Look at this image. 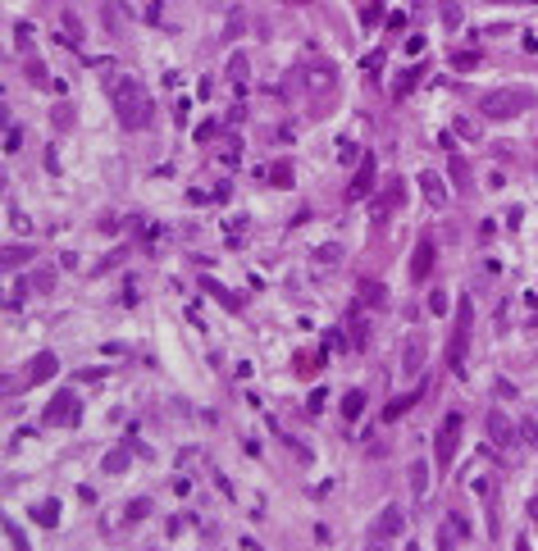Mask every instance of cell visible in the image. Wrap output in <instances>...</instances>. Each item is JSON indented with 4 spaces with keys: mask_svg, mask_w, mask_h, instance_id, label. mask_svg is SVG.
Masks as SVG:
<instances>
[{
    "mask_svg": "<svg viewBox=\"0 0 538 551\" xmlns=\"http://www.w3.org/2000/svg\"><path fill=\"white\" fill-rule=\"evenodd\" d=\"M110 101H114V119H119V128H128V132L151 128V119H156V101H151V91L137 78H114Z\"/></svg>",
    "mask_w": 538,
    "mask_h": 551,
    "instance_id": "obj_1",
    "label": "cell"
},
{
    "mask_svg": "<svg viewBox=\"0 0 538 551\" xmlns=\"http://www.w3.org/2000/svg\"><path fill=\"white\" fill-rule=\"evenodd\" d=\"M534 105V91H525V87H502V91H488L484 101H479V110H484V119H515V114H525Z\"/></svg>",
    "mask_w": 538,
    "mask_h": 551,
    "instance_id": "obj_2",
    "label": "cell"
},
{
    "mask_svg": "<svg viewBox=\"0 0 538 551\" xmlns=\"http://www.w3.org/2000/svg\"><path fill=\"white\" fill-rule=\"evenodd\" d=\"M470 328H475V305H470V296H461V305H456V328H451V351H447V365H451V374H465V346H470Z\"/></svg>",
    "mask_w": 538,
    "mask_h": 551,
    "instance_id": "obj_3",
    "label": "cell"
},
{
    "mask_svg": "<svg viewBox=\"0 0 538 551\" xmlns=\"http://www.w3.org/2000/svg\"><path fill=\"white\" fill-rule=\"evenodd\" d=\"M296 78H301L306 91H315V105H324L333 96V87H338V73L329 69V64H311V69H296Z\"/></svg>",
    "mask_w": 538,
    "mask_h": 551,
    "instance_id": "obj_4",
    "label": "cell"
},
{
    "mask_svg": "<svg viewBox=\"0 0 538 551\" xmlns=\"http://www.w3.org/2000/svg\"><path fill=\"white\" fill-rule=\"evenodd\" d=\"M401 533H406V510H401V506H388V510L379 515V524L370 528V543L383 547V543H392V538H401Z\"/></svg>",
    "mask_w": 538,
    "mask_h": 551,
    "instance_id": "obj_5",
    "label": "cell"
},
{
    "mask_svg": "<svg viewBox=\"0 0 538 551\" xmlns=\"http://www.w3.org/2000/svg\"><path fill=\"white\" fill-rule=\"evenodd\" d=\"M78 414H82L78 396H73V392H60L51 405H46V429H64V424H78Z\"/></svg>",
    "mask_w": 538,
    "mask_h": 551,
    "instance_id": "obj_6",
    "label": "cell"
},
{
    "mask_svg": "<svg viewBox=\"0 0 538 551\" xmlns=\"http://www.w3.org/2000/svg\"><path fill=\"white\" fill-rule=\"evenodd\" d=\"M456 442H461V414H447L443 424H438V465H451L456 460Z\"/></svg>",
    "mask_w": 538,
    "mask_h": 551,
    "instance_id": "obj_7",
    "label": "cell"
},
{
    "mask_svg": "<svg viewBox=\"0 0 538 551\" xmlns=\"http://www.w3.org/2000/svg\"><path fill=\"white\" fill-rule=\"evenodd\" d=\"M370 187H374V156H365V160L356 164L351 187H347V201H365V196H370Z\"/></svg>",
    "mask_w": 538,
    "mask_h": 551,
    "instance_id": "obj_8",
    "label": "cell"
},
{
    "mask_svg": "<svg viewBox=\"0 0 538 551\" xmlns=\"http://www.w3.org/2000/svg\"><path fill=\"white\" fill-rule=\"evenodd\" d=\"M429 269H434V241L425 237V241L415 246V260H411V283H425Z\"/></svg>",
    "mask_w": 538,
    "mask_h": 551,
    "instance_id": "obj_9",
    "label": "cell"
},
{
    "mask_svg": "<svg viewBox=\"0 0 538 551\" xmlns=\"http://www.w3.org/2000/svg\"><path fill=\"white\" fill-rule=\"evenodd\" d=\"M425 351H429V346H425V337H411V342H406V351H401V369H406V374H420V369H425Z\"/></svg>",
    "mask_w": 538,
    "mask_h": 551,
    "instance_id": "obj_10",
    "label": "cell"
},
{
    "mask_svg": "<svg viewBox=\"0 0 538 551\" xmlns=\"http://www.w3.org/2000/svg\"><path fill=\"white\" fill-rule=\"evenodd\" d=\"M488 433H493L497 447H511L515 442V429H511V419H506L502 410H488Z\"/></svg>",
    "mask_w": 538,
    "mask_h": 551,
    "instance_id": "obj_11",
    "label": "cell"
},
{
    "mask_svg": "<svg viewBox=\"0 0 538 551\" xmlns=\"http://www.w3.org/2000/svg\"><path fill=\"white\" fill-rule=\"evenodd\" d=\"M55 369H60V360H55L51 351H42V355H32V365H27V379H23V383H42V379H51Z\"/></svg>",
    "mask_w": 538,
    "mask_h": 551,
    "instance_id": "obj_12",
    "label": "cell"
},
{
    "mask_svg": "<svg viewBox=\"0 0 538 551\" xmlns=\"http://www.w3.org/2000/svg\"><path fill=\"white\" fill-rule=\"evenodd\" d=\"M465 538H470V524L461 515H451L447 524L438 528V543H443V547H456V543H465Z\"/></svg>",
    "mask_w": 538,
    "mask_h": 551,
    "instance_id": "obj_13",
    "label": "cell"
},
{
    "mask_svg": "<svg viewBox=\"0 0 538 551\" xmlns=\"http://www.w3.org/2000/svg\"><path fill=\"white\" fill-rule=\"evenodd\" d=\"M32 519H37V524H46V528H55V524H60V501H37Z\"/></svg>",
    "mask_w": 538,
    "mask_h": 551,
    "instance_id": "obj_14",
    "label": "cell"
},
{
    "mask_svg": "<svg viewBox=\"0 0 538 551\" xmlns=\"http://www.w3.org/2000/svg\"><path fill=\"white\" fill-rule=\"evenodd\" d=\"M420 187H425L429 205H443V182H438V173H420Z\"/></svg>",
    "mask_w": 538,
    "mask_h": 551,
    "instance_id": "obj_15",
    "label": "cell"
},
{
    "mask_svg": "<svg viewBox=\"0 0 538 551\" xmlns=\"http://www.w3.org/2000/svg\"><path fill=\"white\" fill-rule=\"evenodd\" d=\"M411 488H415V497H425V492H429V465H425V460L411 465Z\"/></svg>",
    "mask_w": 538,
    "mask_h": 551,
    "instance_id": "obj_16",
    "label": "cell"
},
{
    "mask_svg": "<svg viewBox=\"0 0 538 551\" xmlns=\"http://www.w3.org/2000/svg\"><path fill=\"white\" fill-rule=\"evenodd\" d=\"M415 401H420V392H411V396H397V401H392L388 410H383V419H401V414H406Z\"/></svg>",
    "mask_w": 538,
    "mask_h": 551,
    "instance_id": "obj_17",
    "label": "cell"
},
{
    "mask_svg": "<svg viewBox=\"0 0 538 551\" xmlns=\"http://www.w3.org/2000/svg\"><path fill=\"white\" fill-rule=\"evenodd\" d=\"M451 178H456V191H470V164L461 156H451Z\"/></svg>",
    "mask_w": 538,
    "mask_h": 551,
    "instance_id": "obj_18",
    "label": "cell"
},
{
    "mask_svg": "<svg viewBox=\"0 0 538 551\" xmlns=\"http://www.w3.org/2000/svg\"><path fill=\"white\" fill-rule=\"evenodd\" d=\"M361 410H365V392H347L342 396V414H347V419H361Z\"/></svg>",
    "mask_w": 538,
    "mask_h": 551,
    "instance_id": "obj_19",
    "label": "cell"
},
{
    "mask_svg": "<svg viewBox=\"0 0 538 551\" xmlns=\"http://www.w3.org/2000/svg\"><path fill=\"white\" fill-rule=\"evenodd\" d=\"M383 283H361V305H383Z\"/></svg>",
    "mask_w": 538,
    "mask_h": 551,
    "instance_id": "obj_20",
    "label": "cell"
},
{
    "mask_svg": "<svg viewBox=\"0 0 538 551\" xmlns=\"http://www.w3.org/2000/svg\"><path fill=\"white\" fill-rule=\"evenodd\" d=\"M246 69H251V64H246V55L233 51V60H228V78H233V82H246Z\"/></svg>",
    "mask_w": 538,
    "mask_h": 551,
    "instance_id": "obj_21",
    "label": "cell"
},
{
    "mask_svg": "<svg viewBox=\"0 0 538 551\" xmlns=\"http://www.w3.org/2000/svg\"><path fill=\"white\" fill-rule=\"evenodd\" d=\"M27 255H32L27 246H5V255H0V260H5V269H18V265H27Z\"/></svg>",
    "mask_w": 538,
    "mask_h": 551,
    "instance_id": "obj_22",
    "label": "cell"
},
{
    "mask_svg": "<svg viewBox=\"0 0 538 551\" xmlns=\"http://www.w3.org/2000/svg\"><path fill=\"white\" fill-rule=\"evenodd\" d=\"M32 287L37 292H51L55 287V269H32Z\"/></svg>",
    "mask_w": 538,
    "mask_h": 551,
    "instance_id": "obj_23",
    "label": "cell"
},
{
    "mask_svg": "<svg viewBox=\"0 0 538 551\" xmlns=\"http://www.w3.org/2000/svg\"><path fill=\"white\" fill-rule=\"evenodd\" d=\"M269 178H274V187H292V164H274Z\"/></svg>",
    "mask_w": 538,
    "mask_h": 551,
    "instance_id": "obj_24",
    "label": "cell"
},
{
    "mask_svg": "<svg viewBox=\"0 0 538 551\" xmlns=\"http://www.w3.org/2000/svg\"><path fill=\"white\" fill-rule=\"evenodd\" d=\"M342 260V246H320L315 251V265H338Z\"/></svg>",
    "mask_w": 538,
    "mask_h": 551,
    "instance_id": "obj_25",
    "label": "cell"
},
{
    "mask_svg": "<svg viewBox=\"0 0 538 551\" xmlns=\"http://www.w3.org/2000/svg\"><path fill=\"white\" fill-rule=\"evenodd\" d=\"M415 78H420V69H411V73H401V82H397V87H392V96H397V101H401V96H406V91H411V87H415Z\"/></svg>",
    "mask_w": 538,
    "mask_h": 551,
    "instance_id": "obj_26",
    "label": "cell"
},
{
    "mask_svg": "<svg viewBox=\"0 0 538 551\" xmlns=\"http://www.w3.org/2000/svg\"><path fill=\"white\" fill-rule=\"evenodd\" d=\"M119 469H128V456H123V451H110V456H105V474H119Z\"/></svg>",
    "mask_w": 538,
    "mask_h": 551,
    "instance_id": "obj_27",
    "label": "cell"
},
{
    "mask_svg": "<svg viewBox=\"0 0 538 551\" xmlns=\"http://www.w3.org/2000/svg\"><path fill=\"white\" fill-rule=\"evenodd\" d=\"M451 64H456V69H475L479 55H475V51H456V55H451Z\"/></svg>",
    "mask_w": 538,
    "mask_h": 551,
    "instance_id": "obj_28",
    "label": "cell"
},
{
    "mask_svg": "<svg viewBox=\"0 0 538 551\" xmlns=\"http://www.w3.org/2000/svg\"><path fill=\"white\" fill-rule=\"evenodd\" d=\"M443 23L447 27H461V5H451V0H447V5H443Z\"/></svg>",
    "mask_w": 538,
    "mask_h": 551,
    "instance_id": "obj_29",
    "label": "cell"
},
{
    "mask_svg": "<svg viewBox=\"0 0 538 551\" xmlns=\"http://www.w3.org/2000/svg\"><path fill=\"white\" fill-rule=\"evenodd\" d=\"M456 132L461 137H479V123L475 119H456Z\"/></svg>",
    "mask_w": 538,
    "mask_h": 551,
    "instance_id": "obj_30",
    "label": "cell"
},
{
    "mask_svg": "<svg viewBox=\"0 0 538 551\" xmlns=\"http://www.w3.org/2000/svg\"><path fill=\"white\" fill-rule=\"evenodd\" d=\"M338 160H342V164H356V141H342V146H338Z\"/></svg>",
    "mask_w": 538,
    "mask_h": 551,
    "instance_id": "obj_31",
    "label": "cell"
},
{
    "mask_svg": "<svg viewBox=\"0 0 538 551\" xmlns=\"http://www.w3.org/2000/svg\"><path fill=\"white\" fill-rule=\"evenodd\" d=\"M55 123H60V128H69V123H73V110H69V105H55Z\"/></svg>",
    "mask_w": 538,
    "mask_h": 551,
    "instance_id": "obj_32",
    "label": "cell"
},
{
    "mask_svg": "<svg viewBox=\"0 0 538 551\" xmlns=\"http://www.w3.org/2000/svg\"><path fill=\"white\" fill-rule=\"evenodd\" d=\"M146 510H151V501H132V506H128V519H146Z\"/></svg>",
    "mask_w": 538,
    "mask_h": 551,
    "instance_id": "obj_33",
    "label": "cell"
},
{
    "mask_svg": "<svg viewBox=\"0 0 538 551\" xmlns=\"http://www.w3.org/2000/svg\"><path fill=\"white\" fill-rule=\"evenodd\" d=\"M18 141H23V132H18V128H5V151H18Z\"/></svg>",
    "mask_w": 538,
    "mask_h": 551,
    "instance_id": "obj_34",
    "label": "cell"
},
{
    "mask_svg": "<svg viewBox=\"0 0 538 551\" xmlns=\"http://www.w3.org/2000/svg\"><path fill=\"white\" fill-rule=\"evenodd\" d=\"M27 78H32L37 87H42V82H46V69H42V64H37V60H32V64H27Z\"/></svg>",
    "mask_w": 538,
    "mask_h": 551,
    "instance_id": "obj_35",
    "label": "cell"
},
{
    "mask_svg": "<svg viewBox=\"0 0 538 551\" xmlns=\"http://www.w3.org/2000/svg\"><path fill=\"white\" fill-rule=\"evenodd\" d=\"M429 310H434V315H447V296H443V292H438V296H434V301H429Z\"/></svg>",
    "mask_w": 538,
    "mask_h": 551,
    "instance_id": "obj_36",
    "label": "cell"
},
{
    "mask_svg": "<svg viewBox=\"0 0 538 551\" xmlns=\"http://www.w3.org/2000/svg\"><path fill=\"white\" fill-rule=\"evenodd\" d=\"M525 51H538V32H530V37H525Z\"/></svg>",
    "mask_w": 538,
    "mask_h": 551,
    "instance_id": "obj_37",
    "label": "cell"
},
{
    "mask_svg": "<svg viewBox=\"0 0 538 551\" xmlns=\"http://www.w3.org/2000/svg\"><path fill=\"white\" fill-rule=\"evenodd\" d=\"M287 5H311V0H287Z\"/></svg>",
    "mask_w": 538,
    "mask_h": 551,
    "instance_id": "obj_38",
    "label": "cell"
}]
</instances>
